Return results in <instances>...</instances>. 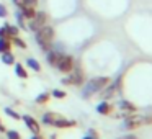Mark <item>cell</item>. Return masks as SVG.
I'll return each mask as SVG.
<instances>
[{
  "instance_id": "cell-1",
  "label": "cell",
  "mask_w": 152,
  "mask_h": 139,
  "mask_svg": "<svg viewBox=\"0 0 152 139\" xmlns=\"http://www.w3.org/2000/svg\"><path fill=\"white\" fill-rule=\"evenodd\" d=\"M54 34H56L54 33V28L49 26V25H44L43 28L34 31V38H36L38 46L43 51H49L51 46H53V41H54Z\"/></svg>"
},
{
  "instance_id": "cell-2",
  "label": "cell",
  "mask_w": 152,
  "mask_h": 139,
  "mask_svg": "<svg viewBox=\"0 0 152 139\" xmlns=\"http://www.w3.org/2000/svg\"><path fill=\"white\" fill-rule=\"evenodd\" d=\"M110 82H111L110 77H95V79H90L88 82L85 83V87H83V92H82L83 98H90L92 95L102 92Z\"/></svg>"
},
{
  "instance_id": "cell-3",
  "label": "cell",
  "mask_w": 152,
  "mask_h": 139,
  "mask_svg": "<svg viewBox=\"0 0 152 139\" xmlns=\"http://www.w3.org/2000/svg\"><path fill=\"white\" fill-rule=\"evenodd\" d=\"M74 67H75V61H74V57L69 56V54H62V56L59 57V61H57V64H56V69L62 74L72 72Z\"/></svg>"
},
{
  "instance_id": "cell-4",
  "label": "cell",
  "mask_w": 152,
  "mask_h": 139,
  "mask_svg": "<svg viewBox=\"0 0 152 139\" xmlns=\"http://www.w3.org/2000/svg\"><path fill=\"white\" fill-rule=\"evenodd\" d=\"M48 20H49V15H48L46 12H36L34 17L31 18L30 23H28V28H30L31 31H38L39 28H43L44 25H48Z\"/></svg>"
},
{
  "instance_id": "cell-5",
  "label": "cell",
  "mask_w": 152,
  "mask_h": 139,
  "mask_svg": "<svg viewBox=\"0 0 152 139\" xmlns=\"http://www.w3.org/2000/svg\"><path fill=\"white\" fill-rule=\"evenodd\" d=\"M83 82H85V74L75 67L72 69V72L67 74L66 79H62V83H66V85H82Z\"/></svg>"
},
{
  "instance_id": "cell-6",
  "label": "cell",
  "mask_w": 152,
  "mask_h": 139,
  "mask_svg": "<svg viewBox=\"0 0 152 139\" xmlns=\"http://www.w3.org/2000/svg\"><path fill=\"white\" fill-rule=\"evenodd\" d=\"M144 124V116H137V115H128L124 118V123H123V126H124L126 129H129V131H136L137 128H141V126Z\"/></svg>"
},
{
  "instance_id": "cell-7",
  "label": "cell",
  "mask_w": 152,
  "mask_h": 139,
  "mask_svg": "<svg viewBox=\"0 0 152 139\" xmlns=\"http://www.w3.org/2000/svg\"><path fill=\"white\" fill-rule=\"evenodd\" d=\"M21 119L25 121L26 128L30 129L33 134H39L41 132V126H39V123L36 121V118H33L31 115H25V116H21Z\"/></svg>"
},
{
  "instance_id": "cell-8",
  "label": "cell",
  "mask_w": 152,
  "mask_h": 139,
  "mask_svg": "<svg viewBox=\"0 0 152 139\" xmlns=\"http://www.w3.org/2000/svg\"><path fill=\"white\" fill-rule=\"evenodd\" d=\"M118 106H119V110H121V111L124 113L126 116H128V115H132V113H136V111H137V106H136L134 103L128 102V100H121Z\"/></svg>"
},
{
  "instance_id": "cell-9",
  "label": "cell",
  "mask_w": 152,
  "mask_h": 139,
  "mask_svg": "<svg viewBox=\"0 0 152 139\" xmlns=\"http://www.w3.org/2000/svg\"><path fill=\"white\" fill-rule=\"evenodd\" d=\"M74 126H77V121H74V119H67V118H64V116H61V118L54 123V128H61V129L74 128Z\"/></svg>"
},
{
  "instance_id": "cell-10",
  "label": "cell",
  "mask_w": 152,
  "mask_h": 139,
  "mask_svg": "<svg viewBox=\"0 0 152 139\" xmlns=\"http://www.w3.org/2000/svg\"><path fill=\"white\" fill-rule=\"evenodd\" d=\"M61 116L62 115H59V113H56V111H48L43 115V123L48 126H54V123H56Z\"/></svg>"
},
{
  "instance_id": "cell-11",
  "label": "cell",
  "mask_w": 152,
  "mask_h": 139,
  "mask_svg": "<svg viewBox=\"0 0 152 139\" xmlns=\"http://www.w3.org/2000/svg\"><path fill=\"white\" fill-rule=\"evenodd\" d=\"M113 111V105L108 102V100H105V102H102L100 105H96V113H100V115H110V113Z\"/></svg>"
},
{
  "instance_id": "cell-12",
  "label": "cell",
  "mask_w": 152,
  "mask_h": 139,
  "mask_svg": "<svg viewBox=\"0 0 152 139\" xmlns=\"http://www.w3.org/2000/svg\"><path fill=\"white\" fill-rule=\"evenodd\" d=\"M18 10H20V13L23 15L25 20H31V18L34 17V13H36V7H30V5H26V7H20Z\"/></svg>"
},
{
  "instance_id": "cell-13",
  "label": "cell",
  "mask_w": 152,
  "mask_h": 139,
  "mask_svg": "<svg viewBox=\"0 0 152 139\" xmlns=\"http://www.w3.org/2000/svg\"><path fill=\"white\" fill-rule=\"evenodd\" d=\"M62 56V53H57V51H48V56H46V59H48V64L49 66H53V67H56V64H57V61H59V57Z\"/></svg>"
},
{
  "instance_id": "cell-14",
  "label": "cell",
  "mask_w": 152,
  "mask_h": 139,
  "mask_svg": "<svg viewBox=\"0 0 152 139\" xmlns=\"http://www.w3.org/2000/svg\"><path fill=\"white\" fill-rule=\"evenodd\" d=\"M12 40L8 36H4V38H0V54H4V53H7V51H10L12 49Z\"/></svg>"
},
{
  "instance_id": "cell-15",
  "label": "cell",
  "mask_w": 152,
  "mask_h": 139,
  "mask_svg": "<svg viewBox=\"0 0 152 139\" xmlns=\"http://www.w3.org/2000/svg\"><path fill=\"white\" fill-rule=\"evenodd\" d=\"M4 30H5V34H7L8 38H13V36H18V34H20L18 26L10 25V23H5V25H4Z\"/></svg>"
},
{
  "instance_id": "cell-16",
  "label": "cell",
  "mask_w": 152,
  "mask_h": 139,
  "mask_svg": "<svg viewBox=\"0 0 152 139\" xmlns=\"http://www.w3.org/2000/svg\"><path fill=\"white\" fill-rule=\"evenodd\" d=\"M13 66H15V74H17L20 79H28V70L25 69L23 64H20V62L17 64V62H15Z\"/></svg>"
},
{
  "instance_id": "cell-17",
  "label": "cell",
  "mask_w": 152,
  "mask_h": 139,
  "mask_svg": "<svg viewBox=\"0 0 152 139\" xmlns=\"http://www.w3.org/2000/svg\"><path fill=\"white\" fill-rule=\"evenodd\" d=\"M2 62L7 64V66H13V64H15V56H13V53H12V51H7V53L2 54Z\"/></svg>"
},
{
  "instance_id": "cell-18",
  "label": "cell",
  "mask_w": 152,
  "mask_h": 139,
  "mask_svg": "<svg viewBox=\"0 0 152 139\" xmlns=\"http://www.w3.org/2000/svg\"><path fill=\"white\" fill-rule=\"evenodd\" d=\"M13 4L17 5L18 8H20V7H26V5H30V7H36L38 0H13Z\"/></svg>"
},
{
  "instance_id": "cell-19",
  "label": "cell",
  "mask_w": 152,
  "mask_h": 139,
  "mask_svg": "<svg viewBox=\"0 0 152 139\" xmlns=\"http://www.w3.org/2000/svg\"><path fill=\"white\" fill-rule=\"evenodd\" d=\"M26 66L30 67V69H33L34 72H39V70H41V64L38 62L34 57H28V59H26Z\"/></svg>"
},
{
  "instance_id": "cell-20",
  "label": "cell",
  "mask_w": 152,
  "mask_h": 139,
  "mask_svg": "<svg viewBox=\"0 0 152 139\" xmlns=\"http://www.w3.org/2000/svg\"><path fill=\"white\" fill-rule=\"evenodd\" d=\"M49 98H51V93H48V92L39 93V95L36 97V103L38 105H46V103L49 102Z\"/></svg>"
},
{
  "instance_id": "cell-21",
  "label": "cell",
  "mask_w": 152,
  "mask_h": 139,
  "mask_svg": "<svg viewBox=\"0 0 152 139\" xmlns=\"http://www.w3.org/2000/svg\"><path fill=\"white\" fill-rule=\"evenodd\" d=\"M10 40H12V44H15V46L21 48V49H26V43H25V41L21 40L20 36H13V38H10Z\"/></svg>"
},
{
  "instance_id": "cell-22",
  "label": "cell",
  "mask_w": 152,
  "mask_h": 139,
  "mask_svg": "<svg viewBox=\"0 0 152 139\" xmlns=\"http://www.w3.org/2000/svg\"><path fill=\"white\" fill-rule=\"evenodd\" d=\"M5 134H7V139H21V134L15 129H8V131H5Z\"/></svg>"
},
{
  "instance_id": "cell-23",
  "label": "cell",
  "mask_w": 152,
  "mask_h": 139,
  "mask_svg": "<svg viewBox=\"0 0 152 139\" xmlns=\"http://www.w3.org/2000/svg\"><path fill=\"white\" fill-rule=\"evenodd\" d=\"M51 97H54V98H59V100H62V98H66L67 97V93L64 92V90H53V93H51Z\"/></svg>"
},
{
  "instance_id": "cell-24",
  "label": "cell",
  "mask_w": 152,
  "mask_h": 139,
  "mask_svg": "<svg viewBox=\"0 0 152 139\" xmlns=\"http://www.w3.org/2000/svg\"><path fill=\"white\" fill-rule=\"evenodd\" d=\"M5 113H7L8 116H12V118H13V119H21V116L18 115L17 111H13V110H12V108H5Z\"/></svg>"
},
{
  "instance_id": "cell-25",
  "label": "cell",
  "mask_w": 152,
  "mask_h": 139,
  "mask_svg": "<svg viewBox=\"0 0 152 139\" xmlns=\"http://www.w3.org/2000/svg\"><path fill=\"white\" fill-rule=\"evenodd\" d=\"M82 139H100V138H98V132H95L93 129H90V131H88V134H87V136H83Z\"/></svg>"
},
{
  "instance_id": "cell-26",
  "label": "cell",
  "mask_w": 152,
  "mask_h": 139,
  "mask_svg": "<svg viewBox=\"0 0 152 139\" xmlns=\"http://www.w3.org/2000/svg\"><path fill=\"white\" fill-rule=\"evenodd\" d=\"M15 17H17V21H18V25H20L21 28H25V18H23V15H21L20 12H17V13H15Z\"/></svg>"
},
{
  "instance_id": "cell-27",
  "label": "cell",
  "mask_w": 152,
  "mask_h": 139,
  "mask_svg": "<svg viewBox=\"0 0 152 139\" xmlns=\"http://www.w3.org/2000/svg\"><path fill=\"white\" fill-rule=\"evenodd\" d=\"M8 15V10H7V7H5L4 4H0V18H5Z\"/></svg>"
},
{
  "instance_id": "cell-28",
  "label": "cell",
  "mask_w": 152,
  "mask_h": 139,
  "mask_svg": "<svg viewBox=\"0 0 152 139\" xmlns=\"http://www.w3.org/2000/svg\"><path fill=\"white\" fill-rule=\"evenodd\" d=\"M118 139H139L136 134H124V136H121V138H118Z\"/></svg>"
},
{
  "instance_id": "cell-29",
  "label": "cell",
  "mask_w": 152,
  "mask_h": 139,
  "mask_svg": "<svg viewBox=\"0 0 152 139\" xmlns=\"http://www.w3.org/2000/svg\"><path fill=\"white\" fill-rule=\"evenodd\" d=\"M4 36H7V34H5V30H4V26H0V38H4Z\"/></svg>"
},
{
  "instance_id": "cell-30",
  "label": "cell",
  "mask_w": 152,
  "mask_h": 139,
  "mask_svg": "<svg viewBox=\"0 0 152 139\" xmlns=\"http://www.w3.org/2000/svg\"><path fill=\"white\" fill-rule=\"evenodd\" d=\"M5 131H7V129H5V126L2 124V119H0V132H5Z\"/></svg>"
},
{
  "instance_id": "cell-31",
  "label": "cell",
  "mask_w": 152,
  "mask_h": 139,
  "mask_svg": "<svg viewBox=\"0 0 152 139\" xmlns=\"http://www.w3.org/2000/svg\"><path fill=\"white\" fill-rule=\"evenodd\" d=\"M31 139H44V138H43V136H39V134H34Z\"/></svg>"
},
{
  "instance_id": "cell-32",
  "label": "cell",
  "mask_w": 152,
  "mask_h": 139,
  "mask_svg": "<svg viewBox=\"0 0 152 139\" xmlns=\"http://www.w3.org/2000/svg\"><path fill=\"white\" fill-rule=\"evenodd\" d=\"M51 139H57V138H56V136H53V138H51Z\"/></svg>"
}]
</instances>
